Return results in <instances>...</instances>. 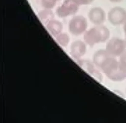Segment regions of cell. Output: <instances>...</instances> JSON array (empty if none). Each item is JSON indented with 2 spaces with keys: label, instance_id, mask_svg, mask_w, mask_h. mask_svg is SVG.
<instances>
[{
  "label": "cell",
  "instance_id": "obj_1",
  "mask_svg": "<svg viewBox=\"0 0 126 123\" xmlns=\"http://www.w3.org/2000/svg\"><path fill=\"white\" fill-rule=\"evenodd\" d=\"M99 68L110 80L115 82L122 81L126 79V70L123 68L114 57H107Z\"/></svg>",
  "mask_w": 126,
  "mask_h": 123
},
{
  "label": "cell",
  "instance_id": "obj_2",
  "mask_svg": "<svg viewBox=\"0 0 126 123\" xmlns=\"http://www.w3.org/2000/svg\"><path fill=\"white\" fill-rule=\"evenodd\" d=\"M110 36L108 29L104 26L96 25L87 31L84 35V39L90 46H94L99 43L106 41Z\"/></svg>",
  "mask_w": 126,
  "mask_h": 123
},
{
  "label": "cell",
  "instance_id": "obj_3",
  "mask_svg": "<svg viewBox=\"0 0 126 123\" xmlns=\"http://www.w3.org/2000/svg\"><path fill=\"white\" fill-rule=\"evenodd\" d=\"M126 41L117 37L110 39L106 45L105 50L111 56H120L125 51Z\"/></svg>",
  "mask_w": 126,
  "mask_h": 123
},
{
  "label": "cell",
  "instance_id": "obj_4",
  "mask_svg": "<svg viewBox=\"0 0 126 123\" xmlns=\"http://www.w3.org/2000/svg\"><path fill=\"white\" fill-rule=\"evenodd\" d=\"M88 23L86 18L80 15L73 17L68 24L69 32L74 35H80L87 29Z\"/></svg>",
  "mask_w": 126,
  "mask_h": 123
},
{
  "label": "cell",
  "instance_id": "obj_5",
  "mask_svg": "<svg viewBox=\"0 0 126 123\" xmlns=\"http://www.w3.org/2000/svg\"><path fill=\"white\" fill-rule=\"evenodd\" d=\"M109 22L114 26L124 24L126 21V10L120 6L111 8L107 14Z\"/></svg>",
  "mask_w": 126,
  "mask_h": 123
},
{
  "label": "cell",
  "instance_id": "obj_6",
  "mask_svg": "<svg viewBox=\"0 0 126 123\" xmlns=\"http://www.w3.org/2000/svg\"><path fill=\"white\" fill-rule=\"evenodd\" d=\"M79 6L72 0H65L56 10V14L60 18H65L77 12Z\"/></svg>",
  "mask_w": 126,
  "mask_h": 123
},
{
  "label": "cell",
  "instance_id": "obj_7",
  "mask_svg": "<svg viewBox=\"0 0 126 123\" xmlns=\"http://www.w3.org/2000/svg\"><path fill=\"white\" fill-rule=\"evenodd\" d=\"M88 17L92 23L95 25H100L105 21L106 15L102 8L94 7L89 11Z\"/></svg>",
  "mask_w": 126,
  "mask_h": 123
},
{
  "label": "cell",
  "instance_id": "obj_8",
  "mask_svg": "<svg viewBox=\"0 0 126 123\" xmlns=\"http://www.w3.org/2000/svg\"><path fill=\"white\" fill-rule=\"evenodd\" d=\"M86 52V46L85 43L81 40L74 41L70 47V53L72 57L79 59L83 56Z\"/></svg>",
  "mask_w": 126,
  "mask_h": 123
},
{
  "label": "cell",
  "instance_id": "obj_9",
  "mask_svg": "<svg viewBox=\"0 0 126 123\" xmlns=\"http://www.w3.org/2000/svg\"><path fill=\"white\" fill-rule=\"evenodd\" d=\"M46 28L52 35L57 36L63 30V25L60 21L53 19L46 24Z\"/></svg>",
  "mask_w": 126,
  "mask_h": 123
},
{
  "label": "cell",
  "instance_id": "obj_10",
  "mask_svg": "<svg viewBox=\"0 0 126 123\" xmlns=\"http://www.w3.org/2000/svg\"><path fill=\"white\" fill-rule=\"evenodd\" d=\"M111 56L106 50H99L96 52L93 56V62L94 64L99 67L103 62L109 56Z\"/></svg>",
  "mask_w": 126,
  "mask_h": 123
},
{
  "label": "cell",
  "instance_id": "obj_11",
  "mask_svg": "<svg viewBox=\"0 0 126 123\" xmlns=\"http://www.w3.org/2000/svg\"><path fill=\"white\" fill-rule=\"evenodd\" d=\"M38 16L42 23L47 24L49 21L53 19L54 15L51 9L44 8V10H42L39 12Z\"/></svg>",
  "mask_w": 126,
  "mask_h": 123
},
{
  "label": "cell",
  "instance_id": "obj_12",
  "mask_svg": "<svg viewBox=\"0 0 126 123\" xmlns=\"http://www.w3.org/2000/svg\"><path fill=\"white\" fill-rule=\"evenodd\" d=\"M80 65H84L85 66V68H87V69L88 70V71L91 74H92L94 77H97L99 80H100V81L101 80V78H102V76L101 75V74H100V73L94 67L93 65H92L91 63L89 62H81V63H80Z\"/></svg>",
  "mask_w": 126,
  "mask_h": 123
},
{
  "label": "cell",
  "instance_id": "obj_13",
  "mask_svg": "<svg viewBox=\"0 0 126 123\" xmlns=\"http://www.w3.org/2000/svg\"><path fill=\"white\" fill-rule=\"evenodd\" d=\"M56 40L58 43L63 47L66 46L69 42V37L66 33H60L56 37Z\"/></svg>",
  "mask_w": 126,
  "mask_h": 123
},
{
  "label": "cell",
  "instance_id": "obj_14",
  "mask_svg": "<svg viewBox=\"0 0 126 123\" xmlns=\"http://www.w3.org/2000/svg\"><path fill=\"white\" fill-rule=\"evenodd\" d=\"M57 0H41L42 6L45 9H51L55 7Z\"/></svg>",
  "mask_w": 126,
  "mask_h": 123
},
{
  "label": "cell",
  "instance_id": "obj_15",
  "mask_svg": "<svg viewBox=\"0 0 126 123\" xmlns=\"http://www.w3.org/2000/svg\"><path fill=\"white\" fill-rule=\"evenodd\" d=\"M119 62L120 65L126 70V50L120 56Z\"/></svg>",
  "mask_w": 126,
  "mask_h": 123
},
{
  "label": "cell",
  "instance_id": "obj_16",
  "mask_svg": "<svg viewBox=\"0 0 126 123\" xmlns=\"http://www.w3.org/2000/svg\"><path fill=\"white\" fill-rule=\"evenodd\" d=\"M79 6L81 5H85L91 4L94 0H72Z\"/></svg>",
  "mask_w": 126,
  "mask_h": 123
},
{
  "label": "cell",
  "instance_id": "obj_17",
  "mask_svg": "<svg viewBox=\"0 0 126 123\" xmlns=\"http://www.w3.org/2000/svg\"><path fill=\"white\" fill-rule=\"evenodd\" d=\"M110 1L114 3H117V2H119L121 1L122 0H109Z\"/></svg>",
  "mask_w": 126,
  "mask_h": 123
},
{
  "label": "cell",
  "instance_id": "obj_18",
  "mask_svg": "<svg viewBox=\"0 0 126 123\" xmlns=\"http://www.w3.org/2000/svg\"><path fill=\"white\" fill-rule=\"evenodd\" d=\"M124 32H125V34L126 36V21L124 24Z\"/></svg>",
  "mask_w": 126,
  "mask_h": 123
},
{
  "label": "cell",
  "instance_id": "obj_19",
  "mask_svg": "<svg viewBox=\"0 0 126 123\" xmlns=\"http://www.w3.org/2000/svg\"></svg>",
  "mask_w": 126,
  "mask_h": 123
},
{
  "label": "cell",
  "instance_id": "obj_20",
  "mask_svg": "<svg viewBox=\"0 0 126 123\" xmlns=\"http://www.w3.org/2000/svg\"></svg>",
  "mask_w": 126,
  "mask_h": 123
},
{
  "label": "cell",
  "instance_id": "obj_21",
  "mask_svg": "<svg viewBox=\"0 0 126 123\" xmlns=\"http://www.w3.org/2000/svg\"></svg>",
  "mask_w": 126,
  "mask_h": 123
}]
</instances>
